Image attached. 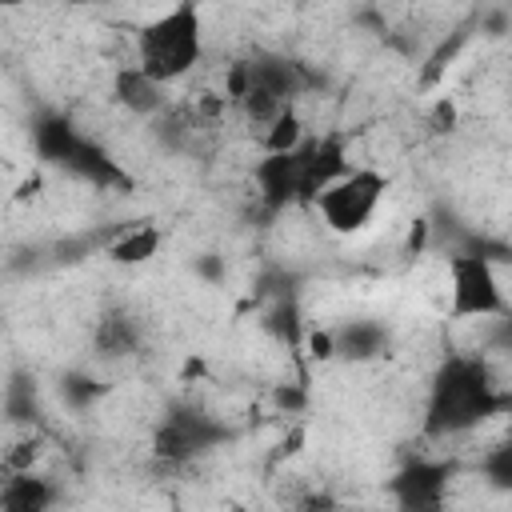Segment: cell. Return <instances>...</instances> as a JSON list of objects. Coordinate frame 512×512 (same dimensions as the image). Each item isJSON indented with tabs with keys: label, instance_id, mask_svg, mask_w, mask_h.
Listing matches in <instances>:
<instances>
[{
	"label": "cell",
	"instance_id": "1",
	"mask_svg": "<svg viewBox=\"0 0 512 512\" xmlns=\"http://www.w3.org/2000/svg\"><path fill=\"white\" fill-rule=\"evenodd\" d=\"M504 412H512V392L496 384L488 360L472 352H448L428 380L420 432L428 440H456Z\"/></svg>",
	"mask_w": 512,
	"mask_h": 512
},
{
	"label": "cell",
	"instance_id": "2",
	"mask_svg": "<svg viewBox=\"0 0 512 512\" xmlns=\"http://www.w3.org/2000/svg\"><path fill=\"white\" fill-rule=\"evenodd\" d=\"M204 56V16L196 4H172L136 32V64L164 88L184 80Z\"/></svg>",
	"mask_w": 512,
	"mask_h": 512
},
{
	"label": "cell",
	"instance_id": "3",
	"mask_svg": "<svg viewBox=\"0 0 512 512\" xmlns=\"http://www.w3.org/2000/svg\"><path fill=\"white\" fill-rule=\"evenodd\" d=\"M28 136H32V152L44 164H52V168H60L76 180L100 184V188L104 184H124V172L116 168V160L92 136H84L68 112H56V108L36 112Z\"/></svg>",
	"mask_w": 512,
	"mask_h": 512
},
{
	"label": "cell",
	"instance_id": "4",
	"mask_svg": "<svg viewBox=\"0 0 512 512\" xmlns=\"http://www.w3.org/2000/svg\"><path fill=\"white\" fill-rule=\"evenodd\" d=\"M232 440H236V428L228 420H220L216 412H208L192 400H172L164 408V416L156 420V428H152L148 452L160 468L180 472V468L212 456L216 448H224Z\"/></svg>",
	"mask_w": 512,
	"mask_h": 512
},
{
	"label": "cell",
	"instance_id": "5",
	"mask_svg": "<svg viewBox=\"0 0 512 512\" xmlns=\"http://www.w3.org/2000/svg\"><path fill=\"white\" fill-rule=\"evenodd\" d=\"M448 316L452 320H500V316H508L496 260L480 244L448 252Z\"/></svg>",
	"mask_w": 512,
	"mask_h": 512
},
{
	"label": "cell",
	"instance_id": "6",
	"mask_svg": "<svg viewBox=\"0 0 512 512\" xmlns=\"http://www.w3.org/2000/svg\"><path fill=\"white\" fill-rule=\"evenodd\" d=\"M312 84H316V80H312V72H308L300 60H292V56H284V52H272V48H256L252 56L232 60V68H228V76H224V100L236 104L244 88H256V92L272 96L276 104L292 108Z\"/></svg>",
	"mask_w": 512,
	"mask_h": 512
},
{
	"label": "cell",
	"instance_id": "7",
	"mask_svg": "<svg viewBox=\"0 0 512 512\" xmlns=\"http://www.w3.org/2000/svg\"><path fill=\"white\" fill-rule=\"evenodd\" d=\"M384 196H388V176L380 168L360 164L348 176H340L312 208L320 212V220H324V228L332 236H356V232H364L372 224V216L380 212Z\"/></svg>",
	"mask_w": 512,
	"mask_h": 512
},
{
	"label": "cell",
	"instance_id": "8",
	"mask_svg": "<svg viewBox=\"0 0 512 512\" xmlns=\"http://www.w3.org/2000/svg\"><path fill=\"white\" fill-rule=\"evenodd\" d=\"M452 476H456V464L448 460H436V456L404 460L388 480L392 508L396 512H448Z\"/></svg>",
	"mask_w": 512,
	"mask_h": 512
},
{
	"label": "cell",
	"instance_id": "9",
	"mask_svg": "<svg viewBox=\"0 0 512 512\" xmlns=\"http://www.w3.org/2000/svg\"><path fill=\"white\" fill-rule=\"evenodd\" d=\"M304 144L292 152H264L252 164V184H256V200H260L264 216H280L288 208L308 204V196H304Z\"/></svg>",
	"mask_w": 512,
	"mask_h": 512
},
{
	"label": "cell",
	"instance_id": "10",
	"mask_svg": "<svg viewBox=\"0 0 512 512\" xmlns=\"http://www.w3.org/2000/svg\"><path fill=\"white\" fill-rule=\"evenodd\" d=\"M348 172H352V160H348L344 132L308 136V144H304V196H308V204H316Z\"/></svg>",
	"mask_w": 512,
	"mask_h": 512
},
{
	"label": "cell",
	"instance_id": "11",
	"mask_svg": "<svg viewBox=\"0 0 512 512\" xmlns=\"http://www.w3.org/2000/svg\"><path fill=\"white\" fill-rule=\"evenodd\" d=\"M92 348L100 360L136 356L144 348V320L124 304H108L92 324Z\"/></svg>",
	"mask_w": 512,
	"mask_h": 512
},
{
	"label": "cell",
	"instance_id": "12",
	"mask_svg": "<svg viewBox=\"0 0 512 512\" xmlns=\"http://www.w3.org/2000/svg\"><path fill=\"white\" fill-rule=\"evenodd\" d=\"M112 96H116V104L124 108V112H132V116H140V120H156L172 100H168V88L160 84V80H152L140 64H124V68H116V76H112Z\"/></svg>",
	"mask_w": 512,
	"mask_h": 512
},
{
	"label": "cell",
	"instance_id": "13",
	"mask_svg": "<svg viewBox=\"0 0 512 512\" xmlns=\"http://www.w3.org/2000/svg\"><path fill=\"white\" fill-rule=\"evenodd\" d=\"M332 348H336V360L368 364V360L388 356L392 332H388V324H380L376 316H356V320H344V324L332 328Z\"/></svg>",
	"mask_w": 512,
	"mask_h": 512
},
{
	"label": "cell",
	"instance_id": "14",
	"mask_svg": "<svg viewBox=\"0 0 512 512\" xmlns=\"http://www.w3.org/2000/svg\"><path fill=\"white\" fill-rule=\"evenodd\" d=\"M60 500V488L52 476L28 468V472H8L0 484V512H52Z\"/></svg>",
	"mask_w": 512,
	"mask_h": 512
},
{
	"label": "cell",
	"instance_id": "15",
	"mask_svg": "<svg viewBox=\"0 0 512 512\" xmlns=\"http://www.w3.org/2000/svg\"><path fill=\"white\" fill-rule=\"evenodd\" d=\"M204 132V112L196 104H168L156 120H152V136L164 152L172 156H188L196 148V136Z\"/></svg>",
	"mask_w": 512,
	"mask_h": 512
},
{
	"label": "cell",
	"instance_id": "16",
	"mask_svg": "<svg viewBox=\"0 0 512 512\" xmlns=\"http://www.w3.org/2000/svg\"><path fill=\"white\" fill-rule=\"evenodd\" d=\"M160 228L156 224H128L112 244H108V260H116V264H144V260H152L156 256V248H160Z\"/></svg>",
	"mask_w": 512,
	"mask_h": 512
},
{
	"label": "cell",
	"instance_id": "17",
	"mask_svg": "<svg viewBox=\"0 0 512 512\" xmlns=\"http://www.w3.org/2000/svg\"><path fill=\"white\" fill-rule=\"evenodd\" d=\"M108 396V384L96 376V372H88V368H68L64 376H60V400L72 408V412H88L96 400H104Z\"/></svg>",
	"mask_w": 512,
	"mask_h": 512
},
{
	"label": "cell",
	"instance_id": "18",
	"mask_svg": "<svg viewBox=\"0 0 512 512\" xmlns=\"http://www.w3.org/2000/svg\"><path fill=\"white\" fill-rule=\"evenodd\" d=\"M476 476H480L492 492L512 496V436H504V440H496L492 448L480 452V460H476Z\"/></svg>",
	"mask_w": 512,
	"mask_h": 512
},
{
	"label": "cell",
	"instance_id": "19",
	"mask_svg": "<svg viewBox=\"0 0 512 512\" xmlns=\"http://www.w3.org/2000/svg\"><path fill=\"white\" fill-rule=\"evenodd\" d=\"M308 136H304V120L296 116V108H288L268 132H264V152H292V148H300Z\"/></svg>",
	"mask_w": 512,
	"mask_h": 512
},
{
	"label": "cell",
	"instance_id": "20",
	"mask_svg": "<svg viewBox=\"0 0 512 512\" xmlns=\"http://www.w3.org/2000/svg\"><path fill=\"white\" fill-rule=\"evenodd\" d=\"M4 412L12 424H24V420H36V384L32 376H12L8 392H4Z\"/></svg>",
	"mask_w": 512,
	"mask_h": 512
},
{
	"label": "cell",
	"instance_id": "21",
	"mask_svg": "<svg viewBox=\"0 0 512 512\" xmlns=\"http://www.w3.org/2000/svg\"><path fill=\"white\" fill-rule=\"evenodd\" d=\"M288 512H340V504H336V496H332L328 488H316V484H308V488L292 492V500H288Z\"/></svg>",
	"mask_w": 512,
	"mask_h": 512
},
{
	"label": "cell",
	"instance_id": "22",
	"mask_svg": "<svg viewBox=\"0 0 512 512\" xmlns=\"http://www.w3.org/2000/svg\"><path fill=\"white\" fill-rule=\"evenodd\" d=\"M476 28L488 32V36H500V32H508V12L504 8H480L476 12Z\"/></svg>",
	"mask_w": 512,
	"mask_h": 512
},
{
	"label": "cell",
	"instance_id": "23",
	"mask_svg": "<svg viewBox=\"0 0 512 512\" xmlns=\"http://www.w3.org/2000/svg\"><path fill=\"white\" fill-rule=\"evenodd\" d=\"M456 128V104L452 100H436L432 108V132H452Z\"/></svg>",
	"mask_w": 512,
	"mask_h": 512
}]
</instances>
